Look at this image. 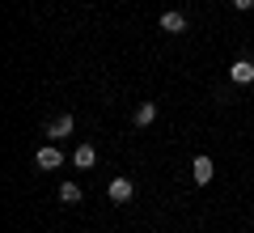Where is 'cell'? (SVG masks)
<instances>
[{
    "label": "cell",
    "mask_w": 254,
    "mask_h": 233,
    "mask_svg": "<svg viewBox=\"0 0 254 233\" xmlns=\"http://www.w3.org/2000/svg\"><path fill=\"white\" fill-rule=\"evenodd\" d=\"M34 165H38V170H60V165H64L60 144H43V149L34 153Z\"/></svg>",
    "instance_id": "obj_1"
},
{
    "label": "cell",
    "mask_w": 254,
    "mask_h": 233,
    "mask_svg": "<svg viewBox=\"0 0 254 233\" xmlns=\"http://www.w3.org/2000/svg\"><path fill=\"white\" fill-rule=\"evenodd\" d=\"M72 127H76V119H72V115H60V119H51V123H47V140H51V144H60L64 136H72Z\"/></svg>",
    "instance_id": "obj_2"
},
{
    "label": "cell",
    "mask_w": 254,
    "mask_h": 233,
    "mask_svg": "<svg viewBox=\"0 0 254 233\" xmlns=\"http://www.w3.org/2000/svg\"><path fill=\"white\" fill-rule=\"evenodd\" d=\"M131 195H136V182L131 178H110V199L115 204H131Z\"/></svg>",
    "instance_id": "obj_3"
},
{
    "label": "cell",
    "mask_w": 254,
    "mask_h": 233,
    "mask_svg": "<svg viewBox=\"0 0 254 233\" xmlns=\"http://www.w3.org/2000/svg\"><path fill=\"white\" fill-rule=\"evenodd\" d=\"M190 174H195V182H199V187H203V182H212V174H216V165H212V157H203V153H199V157L190 161Z\"/></svg>",
    "instance_id": "obj_4"
},
{
    "label": "cell",
    "mask_w": 254,
    "mask_h": 233,
    "mask_svg": "<svg viewBox=\"0 0 254 233\" xmlns=\"http://www.w3.org/2000/svg\"><path fill=\"white\" fill-rule=\"evenodd\" d=\"M229 81H233V85H250V81H254V64H250V60H233Z\"/></svg>",
    "instance_id": "obj_5"
},
{
    "label": "cell",
    "mask_w": 254,
    "mask_h": 233,
    "mask_svg": "<svg viewBox=\"0 0 254 233\" xmlns=\"http://www.w3.org/2000/svg\"><path fill=\"white\" fill-rule=\"evenodd\" d=\"M72 165L76 170H93V165H98V149H93V144H81V149L72 153Z\"/></svg>",
    "instance_id": "obj_6"
},
{
    "label": "cell",
    "mask_w": 254,
    "mask_h": 233,
    "mask_svg": "<svg viewBox=\"0 0 254 233\" xmlns=\"http://www.w3.org/2000/svg\"><path fill=\"white\" fill-rule=\"evenodd\" d=\"M161 30L165 34H182V30H187V13H178V9L161 13Z\"/></svg>",
    "instance_id": "obj_7"
},
{
    "label": "cell",
    "mask_w": 254,
    "mask_h": 233,
    "mask_svg": "<svg viewBox=\"0 0 254 233\" xmlns=\"http://www.w3.org/2000/svg\"><path fill=\"white\" fill-rule=\"evenodd\" d=\"M131 119H136V127H148V123L157 119V102H140V106H136V115H131Z\"/></svg>",
    "instance_id": "obj_8"
},
{
    "label": "cell",
    "mask_w": 254,
    "mask_h": 233,
    "mask_svg": "<svg viewBox=\"0 0 254 233\" xmlns=\"http://www.w3.org/2000/svg\"><path fill=\"white\" fill-rule=\"evenodd\" d=\"M60 204H81V187L76 182H60Z\"/></svg>",
    "instance_id": "obj_9"
},
{
    "label": "cell",
    "mask_w": 254,
    "mask_h": 233,
    "mask_svg": "<svg viewBox=\"0 0 254 233\" xmlns=\"http://www.w3.org/2000/svg\"><path fill=\"white\" fill-rule=\"evenodd\" d=\"M229 4H233V9H242V13H246V9H254V0H229Z\"/></svg>",
    "instance_id": "obj_10"
}]
</instances>
